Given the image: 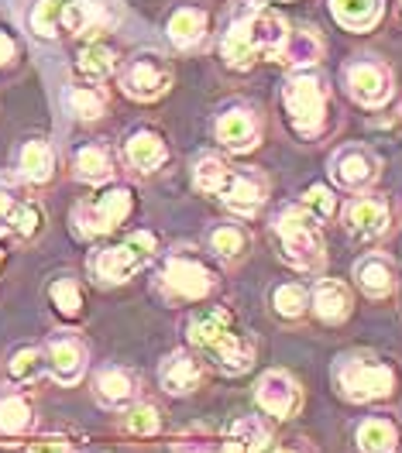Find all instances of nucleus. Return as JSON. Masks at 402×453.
I'll return each mask as SVG.
<instances>
[{"label":"nucleus","mask_w":402,"mask_h":453,"mask_svg":"<svg viewBox=\"0 0 402 453\" xmlns=\"http://www.w3.org/2000/svg\"><path fill=\"white\" fill-rule=\"evenodd\" d=\"M169 42L175 49H197L206 35V14L200 7H179L169 18Z\"/></svg>","instance_id":"nucleus-29"},{"label":"nucleus","mask_w":402,"mask_h":453,"mask_svg":"<svg viewBox=\"0 0 402 453\" xmlns=\"http://www.w3.org/2000/svg\"><path fill=\"white\" fill-rule=\"evenodd\" d=\"M35 426V405L18 388H0V440H18Z\"/></svg>","instance_id":"nucleus-21"},{"label":"nucleus","mask_w":402,"mask_h":453,"mask_svg":"<svg viewBox=\"0 0 402 453\" xmlns=\"http://www.w3.org/2000/svg\"><path fill=\"white\" fill-rule=\"evenodd\" d=\"M66 7L69 0H35L28 11V31L45 42L58 38V31L66 28Z\"/></svg>","instance_id":"nucleus-30"},{"label":"nucleus","mask_w":402,"mask_h":453,"mask_svg":"<svg viewBox=\"0 0 402 453\" xmlns=\"http://www.w3.org/2000/svg\"><path fill=\"white\" fill-rule=\"evenodd\" d=\"M316 58H320V42H316L313 35L310 31H289L286 45L279 52V62H289V65L303 69V65H313Z\"/></svg>","instance_id":"nucleus-36"},{"label":"nucleus","mask_w":402,"mask_h":453,"mask_svg":"<svg viewBox=\"0 0 402 453\" xmlns=\"http://www.w3.org/2000/svg\"><path fill=\"white\" fill-rule=\"evenodd\" d=\"M131 189L128 186H107L100 189L93 199L76 203L73 210V230L83 237V241H97V237H107L114 234L117 226L131 217Z\"/></svg>","instance_id":"nucleus-8"},{"label":"nucleus","mask_w":402,"mask_h":453,"mask_svg":"<svg viewBox=\"0 0 402 453\" xmlns=\"http://www.w3.org/2000/svg\"><path fill=\"white\" fill-rule=\"evenodd\" d=\"M189 343L224 374H244L255 365L259 343L244 334L228 310H203L189 319Z\"/></svg>","instance_id":"nucleus-1"},{"label":"nucleus","mask_w":402,"mask_h":453,"mask_svg":"<svg viewBox=\"0 0 402 453\" xmlns=\"http://www.w3.org/2000/svg\"><path fill=\"white\" fill-rule=\"evenodd\" d=\"M299 206H303L310 217H316L320 224H327V220L337 217V196H334L327 186H310V189L303 193V199H299Z\"/></svg>","instance_id":"nucleus-38"},{"label":"nucleus","mask_w":402,"mask_h":453,"mask_svg":"<svg viewBox=\"0 0 402 453\" xmlns=\"http://www.w3.org/2000/svg\"><path fill=\"white\" fill-rule=\"evenodd\" d=\"M344 80H347V93L361 107H368V111L389 104V96H392V73L382 62H372V58L351 62L344 69Z\"/></svg>","instance_id":"nucleus-13"},{"label":"nucleus","mask_w":402,"mask_h":453,"mask_svg":"<svg viewBox=\"0 0 402 453\" xmlns=\"http://www.w3.org/2000/svg\"><path fill=\"white\" fill-rule=\"evenodd\" d=\"M286 38L289 28L282 21V14H275L272 7H251L224 35V58L234 69H248L259 58H275L279 62Z\"/></svg>","instance_id":"nucleus-3"},{"label":"nucleus","mask_w":402,"mask_h":453,"mask_svg":"<svg viewBox=\"0 0 402 453\" xmlns=\"http://www.w3.org/2000/svg\"><path fill=\"white\" fill-rule=\"evenodd\" d=\"M0 261H4V255H0Z\"/></svg>","instance_id":"nucleus-45"},{"label":"nucleus","mask_w":402,"mask_h":453,"mask_svg":"<svg viewBox=\"0 0 402 453\" xmlns=\"http://www.w3.org/2000/svg\"><path fill=\"white\" fill-rule=\"evenodd\" d=\"M399 374L389 361L375 357V354H341L334 361V388L337 395L354 402V405H368V402H382L396 392Z\"/></svg>","instance_id":"nucleus-4"},{"label":"nucleus","mask_w":402,"mask_h":453,"mask_svg":"<svg viewBox=\"0 0 402 453\" xmlns=\"http://www.w3.org/2000/svg\"><path fill=\"white\" fill-rule=\"evenodd\" d=\"M217 453H248V450H244V447H241V443L230 436L228 443H220V447H217Z\"/></svg>","instance_id":"nucleus-44"},{"label":"nucleus","mask_w":402,"mask_h":453,"mask_svg":"<svg viewBox=\"0 0 402 453\" xmlns=\"http://www.w3.org/2000/svg\"><path fill=\"white\" fill-rule=\"evenodd\" d=\"M310 306V292L299 282H279L272 288V310L286 319H299Z\"/></svg>","instance_id":"nucleus-37"},{"label":"nucleus","mask_w":402,"mask_h":453,"mask_svg":"<svg viewBox=\"0 0 402 453\" xmlns=\"http://www.w3.org/2000/svg\"><path fill=\"white\" fill-rule=\"evenodd\" d=\"M354 279L361 285V292L368 299H385L396 292V265L385 255H365L358 265H354Z\"/></svg>","instance_id":"nucleus-22"},{"label":"nucleus","mask_w":402,"mask_h":453,"mask_svg":"<svg viewBox=\"0 0 402 453\" xmlns=\"http://www.w3.org/2000/svg\"><path fill=\"white\" fill-rule=\"evenodd\" d=\"M206 244H210V251L220 257V261H237V257L248 255V248H251V234H248L241 224H217L213 230H210Z\"/></svg>","instance_id":"nucleus-31"},{"label":"nucleus","mask_w":402,"mask_h":453,"mask_svg":"<svg viewBox=\"0 0 402 453\" xmlns=\"http://www.w3.org/2000/svg\"><path fill=\"white\" fill-rule=\"evenodd\" d=\"M114 155L107 144H83L73 155V175L87 186H107L114 179Z\"/></svg>","instance_id":"nucleus-23"},{"label":"nucleus","mask_w":402,"mask_h":453,"mask_svg":"<svg viewBox=\"0 0 402 453\" xmlns=\"http://www.w3.org/2000/svg\"><path fill=\"white\" fill-rule=\"evenodd\" d=\"M392 224V213H389V203L385 196H375V193H358V196L347 203L344 210V226L351 237L358 241H375L382 237Z\"/></svg>","instance_id":"nucleus-15"},{"label":"nucleus","mask_w":402,"mask_h":453,"mask_svg":"<svg viewBox=\"0 0 402 453\" xmlns=\"http://www.w3.org/2000/svg\"><path fill=\"white\" fill-rule=\"evenodd\" d=\"M334 21L347 31H372L382 18V0H330Z\"/></svg>","instance_id":"nucleus-27"},{"label":"nucleus","mask_w":402,"mask_h":453,"mask_svg":"<svg viewBox=\"0 0 402 453\" xmlns=\"http://www.w3.org/2000/svg\"><path fill=\"white\" fill-rule=\"evenodd\" d=\"M203 381V365L197 354L189 350H173L162 365H158V385L169 395H193Z\"/></svg>","instance_id":"nucleus-18"},{"label":"nucleus","mask_w":402,"mask_h":453,"mask_svg":"<svg viewBox=\"0 0 402 453\" xmlns=\"http://www.w3.org/2000/svg\"><path fill=\"white\" fill-rule=\"evenodd\" d=\"M193 182L200 193L217 196L237 217H255L261 203L268 199L265 175L251 169H230L220 155H200L193 165Z\"/></svg>","instance_id":"nucleus-2"},{"label":"nucleus","mask_w":402,"mask_h":453,"mask_svg":"<svg viewBox=\"0 0 402 453\" xmlns=\"http://www.w3.org/2000/svg\"><path fill=\"white\" fill-rule=\"evenodd\" d=\"M158 285L175 303H200L217 288V272L193 248H175L158 268Z\"/></svg>","instance_id":"nucleus-6"},{"label":"nucleus","mask_w":402,"mask_h":453,"mask_svg":"<svg viewBox=\"0 0 402 453\" xmlns=\"http://www.w3.org/2000/svg\"><path fill=\"white\" fill-rule=\"evenodd\" d=\"M28 453H73V443L66 436H42L28 443Z\"/></svg>","instance_id":"nucleus-41"},{"label":"nucleus","mask_w":402,"mask_h":453,"mask_svg":"<svg viewBox=\"0 0 402 453\" xmlns=\"http://www.w3.org/2000/svg\"><path fill=\"white\" fill-rule=\"evenodd\" d=\"M107 25V14L97 0H69L66 7V31L73 35H93Z\"/></svg>","instance_id":"nucleus-34"},{"label":"nucleus","mask_w":402,"mask_h":453,"mask_svg":"<svg viewBox=\"0 0 402 453\" xmlns=\"http://www.w3.org/2000/svg\"><path fill=\"white\" fill-rule=\"evenodd\" d=\"M45 371V350L42 347H18L11 357H7V374L14 385H31L38 381Z\"/></svg>","instance_id":"nucleus-35"},{"label":"nucleus","mask_w":402,"mask_h":453,"mask_svg":"<svg viewBox=\"0 0 402 453\" xmlns=\"http://www.w3.org/2000/svg\"><path fill=\"white\" fill-rule=\"evenodd\" d=\"M378 175H382V162L365 144H344L330 158V179L344 193H368Z\"/></svg>","instance_id":"nucleus-11"},{"label":"nucleus","mask_w":402,"mask_h":453,"mask_svg":"<svg viewBox=\"0 0 402 453\" xmlns=\"http://www.w3.org/2000/svg\"><path fill=\"white\" fill-rule=\"evenodd\" d=\"M124 429L135 433V436H155L162 429V412L155 405H131L128 416H124Z\"/></svg>","instance_id":"nucleus-40"},{"label":"nucleus","mask_w":402,"mask_h":453,"mask_svg":"<svg viewBox=\"0 0 402 453\" xmlns=\"http://www.w3.org/2000/svg\"><path fill=\"white\" fill-rule=\"evenodd\" d=\"M213 134H217V142L224 144L228 151L241 155V151H251L261 142V124L251 107H228L217 117Z\"/></svg>","instance_id":"nucleus-16"},{"label":"nucleus","mask_w":402,"mask_h":453,"mask_svg":"<svg viewBox=\"0 0 402 453\" xmlns=\"http://www.w3.org/2000/svg\"><path fill=\"white\" fill-rule=\"evenodd\" d=\"M66 107L76 113L80 120H97L107 111V93L97 83H76L66 89Z\"/></svg>","instance_id":"nucleus-32"},{"label":"nucleus","mask_w":402,"mask_h":453,"mask_svg":"<svg viewBox=\"0 0 402 453\" xmlns=\"http://www.w3.org/2000/svg\"><path fill=\"white\" fill-rule=\"evenodd\" d=\"M230 436L248 453H261L272 447V426L265 423V416H241V419H234L230 423Z\"/></svg>","instance_id":"nucleus-33"},{"label":"nucleus","mask_w":402,"mask_h":453,"mask_svg":"<svg viewBox=\"0 0 402 453\" xmlns=\"http://www.w3.org/2000/svg\"><path fill=\"white\" fill-rule=\"evenodd\" d=\"M255 402L265 409V416H272V419H292L303 409V388H299V381L292 374L272 368L259 378Z\"/></svg>","instance_id":"nucleus-12"},{"label":"nucleus","mask_w":402,"mask_h":453,"mask_svg":"<svg viewBox=\"0 0 402 453\" xmlns=\"http://www.w3.org/2000/svg\"><path fill=\"white\" fill-rule=\"evenodd\" d=\"M155 257V237L148 230H135L131 237L117 241L111 248H100L89 257V275L100 285H120L135 279L142 268L151 265Z\"/></svg>","instance_id":"nucleus-7"},{"label":"nucleus","mask_w":402,"mask_h":453,"mask_svg":"<svg viewBox=\"0 0 402 453\" xmlns=\"http://www.w3.org/2000/svg\"><path fill=\"white\" fill-rule=\"evenodd\" d=\"M275 453H316L306 440H286V443H279Z\"/></svg>","instance_id":"nucleus-43"},{"label":"nucleus","mask_w":402,"mask_h":453,"mask_svg":"<svg viewBox=\"0 0 402 453\" xmlns=\"http://www.w3.org/2000/svg\"><path fill=\"white\" fill-rule=\"evenodd\" d=\"M45 371L56 385H76L87 374V343L73 334H58L45 343Z\"/></svg>","instance_id":"nucleus-14"},{"label":"nucleus","mask_w":402,"mask_h":453,"mask_svg":"<svg viewBox=\"0 0 402 453\" xmlns=\"http://www.w3.org/2000/svg\"><path fill=\"white\" fill-rule=\"evenodd\" d=\"M275 244L292 268L299 272H320L327 265L320 220L310 217L303 206H286L275 217Z\"/></svg>","instance_id":"nucleus-5"},{"label":"nucleus","mask_w":402,"mask_h":453,"mask_svg":"<svg viewBox=\"0 0 402 453\" xmlns=\"http://www.w3.org/2000/svg\"><path fill=\"white\" fill-rule=\"evenodd\" d=\"M93 398L104 409H114V412L131 409L138 402V378H135V371L120 368V365L100 368L97 378H93Z\"/></svg>","instance_id":"nucleus-17"},{"label":"nucleus","mask_w":402,"mask_h":453,"mask_svg":"<svg viewBox=\"0 0 402 453\" xmlns=\"http://www.w3.org/2000/svg\"><path fill=\"white\" fill-rule=\"evenodd\" d=\"M354 443L361 453H396L399 450V426L389 416H368L354 429Z\"/></svg>","instance_id":"nucleus-24"},{"label":"nucleus","mask_w":402,"mask_h":453,"mask_svg":"<svg viewBox=\"0 0 402 453\" xmlns=\"http://www.w3.org/2000/svg\"><path fill=\"white\" fill-rule=\"evenodd\" d=\"M76 73L83 83H104L117 73V52L104 42H89L76 56Z\"/></svg>","instance_id":"nucleus-28"},{"label":"nucleus","mask_w":402,"mask_h":453,"mask_svg":"<svg viewBox=\"0 0 402 453\" xmlns=\"http://www.w3.org/2000/svg\"><path fill=\"white\" fill-rule=\"evenodd\" d=\"M282 104H286L289 124L299 138H316L323 131L327 120V86L313 73H296L289 76L282 89Z\"/></svg>","instance_id":"nucleus-9"},{"label":"nucleus","mask_w":402,"mask_h":453,"mask_svg":"<svg viewBox=\"0 0 402 453\" xmlns=\"http://www.w3.org/2000/svg\"><path fill=\"white\" fill-rule=\"evenodd\" d=\"M124 158H128L131 169L155 172L166 165L169 148H166V142H162L155 131H135V134L124 142Z\"/></svg>","instance_id":"nucleus-25"},{"label":"nucleus","mask_w":402,"mask_h":453,"mask_svg":"<svg viewBox=\"0 0 402 453\" xmlns=\"http://www.w3.org/2000/svg\"><path fill=\"white\" fill-rule=\"evenodd\" d=\"M169 86H173V65L158 52H138L120 69V89L138 104H151L166 96Z\"/></svg>","instance_id":"nucleus-10"},{"label":"nucleus","mask_w":402,"mask_h":453,"mask_svg":"<svg viewBox=\"0 0 402 453\" xmlns=\"http://www.w3.org/2000/svg\"><path fill=\"white\" fill-rule=\"evenodd\" d=\"M49 299L62 316H80L83 312V292L73 279H56L49 285Z\"/></svg>","instance_id":"nucleus-39"},{"label":"nucleus","mask_w":402,"mask_h":453,"mask_svg":"<svg viewBox=\"0 0 402 453\" xmlns=\"http://www.w3.org/2000/svg\"><path fill=\"white\" fill-rule=\"evenodd\" d=\"M18 175L25 182H35V186L49 182L56 175V151H52V144L42 142V138H31V142L21 144V151H18Z\"/></svg>","instance_id":"nucleus-26"},{"label":"nucleus","mask_w":402,"mask_h":453,"mask_svg":"<svg viewBox=\"0 0 402 453\" xmlns=\"http://www.w3.org/2000/svg\"><path fill=\"white\" fill-rule=\"evenodd\" d=\"M18 52V45H14V38L7 35V31H0V65H7L11 58Z\"/></svg>","instance_id":"nucleus-42"},{"label":"nucleus","mask_w":402,"mask_h":453,"mask_svg":"<svg viewBox=\"0 0 402 453\" xmlns=\"http://www.w3.org/2000/svg\"><path fill=\"white\" fill-rule=\"evenodd\" d=\"M351 306H354L351 288L341 279H320L313 285V292H310V310L323 323H344L351 316Z\"/></svg>","instance_id":"nucleus-20"},{"label":"nucleus","mask_w":402,"mask_h":453,"mask_svg":"<svg viewBox=\"0 0 402 453\" xmlns=\"http://www.w3.org/2000/svg\"><path fill=\"white\" fill-rule=\"evenodd\" d=\"M42 230V210L0 189V237H14V241H31Z\"/></svg>","instance_id":"nucleus-19"}]
</instances>
